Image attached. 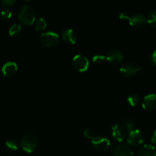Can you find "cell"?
Listing matches in <instances>:
<instances>
[{
	"label": "cell",
	"mask_w": 156,
	"mask_h": 156,
	"mask_svg": "<svg viewBox=\"0 0 156 156\" xmlns=\"http://www.w3.org/2000/svg\"><path fill=\"white\" fill-rule=\"evenodd\" d=\"M73 65L79 72H85L89 66V60L83 55L76 54L73 58Z\"/></svg>",
	"instance_id": "7"
},
{
	"label": "cell",
	"mask_w": 156,
	"mask_h": 156,
	"mask_svg": "<svg viewBox=\"0 0 156 156\" xmlns=\"http://www.w3.org/2000/svg\"><path fill=\"white\" fill-rule=\"evenodd\" d=\"M150 62H152V65L156 66V50H154L150 55Z\"/></svg>",
	"instance_id": "26"
},
{
	"label": "cell",
	"mask_w": 156,
	"mask_h": 156,
	"mask_svg": "<svg viewBox=\"0 0 156 156\" xmlns=\"http://www.w3.org/2000/svg\"><path fill=\"white\" fill-rule=\"evenodd\" d=\"M146 21L152 27H156V11H150L148 13Z\"/></svg>",
	"instance_id": "17"
},
{
	"label": "cell",
	"mask_w": 156,
	"mask_h": 156,
	"mask_svg": "<svg viewBox=\"0 0 156 156\" xmlns=\"http://www.w3.org/2000/svg\"><path fill=\"white\" fill-rule=\"evenodd\" d=\"M62 37L64 41L69 44H75L77 41V36L73 29L66 27L62 32Z\"/></svg>",
	"instance_id": "14"
},
{
	"label": "cell",
	"mask_w": 156,
	"mask_h": 156,
	"mask_svg": "<svg viewBox=\"0 0 156 156\" xmlns=\"http://www.w3.org/2000/svg\"><path fill=\"white\" fill-rule=\"evenodd\" d=\"M106 59L113 65H118L123 60V53L120 50H116V49H112L110 50L106 54Z\"/></svg>",
	"instance_id": "8"
},
{
	"label": "cell",
	"mask_w": 156,
	"mask_h": 156,
	"mask_svg": "<svg viewBox=\"0 0 156 156\" xmlns=\"http://www.w3.org/2000/svg\"><path fill=\"white\" fill-rule=\"evenodd\" d=\"M142 106L146 111H153L156 110V94H149L146 95L143 99Z\"/></svg>",
	"instance_id": "11"
},
{
	"label": "cell",
	"mask_w": 156,
	"mask_h": 156,
	"mask_svg": "<svg viewBox=\"0 0 156 156\" xmlns=\"http://www.w3.org/2000/svg\"><path fill=\"white\" fill-rule=\"evenodd\" d=\"M91 144L94 149L98 152H105L108 150L111 146V143L109 139L105 136H98L91 140Z\"/></svg>",
	"instance_id": "5"
},
{
	"label": "cell",
	"mask_w": 156,
	"mask_h": 156,
	"mask_svg": "<svg viewBox=\"0 0 156 156\" xmlns=\"http://www.w3.org/2000/svg\"><path fill=\"white\" fill-rule=\"evenodd\" d=\"M114 156H133V151L128 145L120 143L114 149Z\"/></svg>",
	"instance_id": "13"
},
{
	"label": "cell",
	"mask_w": 156,
	"mask_h": 156,
	"mask_svg": "<svg viewBox=\"0 0 156 156\" xmlns=\"http://www.w3.org/2000/svg\"><path fill=\"white\" fill-rule=\"evenodd\" d=\"M123 126H124L125 129H126V131H129V132H131L133 129H135V123L133 120H129V119H126V120H123Z\"/></svg>",
	"instance_id": "20"
},
{
	"label": "cell",
	"mask_w": 156,
	"mask_h": 156,
	"mask_svg": "<svg viewBox=\"0 0 156 156\" xmlns=\"http://www.w3.org/2000/svg\"><path fill=\"white\" fill-rule=\"evenodd\" d=\"M120 18L121 19H126L129 21V24L136 28H142L144 27L146 24V18L142 14H135L131 16L128 15L127 14L122 12L120 14Z\"/></svg>",
	"instance_id": "2"
},
{
	"label": "cell",
	"mask_w": 156,
	"mask_h": 156,
	"mask_svg": "<svg viewBox=\"0 0 156 156\" xmlns=\"http://www.w3.org/2000/svg\"><path fill=\"white\" fill-rule=\"evenodd\" d=\"M140 96L137 94H136V93H131L127 98L128 103L133 107L136 106V105L140 103Z\"/></svg>",
	"instance_id": "16"
},
{
	"label": "cell",
	"mask_w": 156,
	"mask_h": 156,
	"mask_svg": "<svg viewBox=\"0 0 156 156\" xmlns=\"http://www.w3.org/2000/svg\"><path fill=\"white\" fill-rule=\"evenodd\" d=\"M5 146L9 150L12 151H16L18 149V145L16 141L13 140H9L6 141Z\"/></svg>",
	"instance_id": "21"
},
{
	"label": "cell",
	"mask_w": 156,
	"mask_h": 156,
	"mask_svg": "<svg viewBox=\"0 0 156 156\" xmlns=\"http://www.w3.org/2000/svg\"><path fill=\"white\" fill-rule=\"evenodd\" d=\"M137 156H156V149L152 145H144L138 150Z\"/></svg>",
	"instance_id": "15"
},
{
	"label": "cell",
	"mask_w": 156,
	"mask_h": 156,
	"mask_svg": "<svg viewBox=\"0 0 156 156\" xmlns=\"http://www.w3.org/2000/svg\"><path fill=\"white\" fill-rule=\"evenodd\" d=\"M18 18L24 24L30 25L34 22L36 18L34 9L28 5L21 6L18 12Z\"/></svg>",
	"instance_id": "1"
},
{
	"label": "cell",
	"mask_w": 156,
	"mask_h": 156,
	"mask_svg": "<svg viewBox=\"0 0 156 156\" xmlns=\"http://www.w3.org/2000/svg\"><path fill=\"white\" fill-rule=\"evenodd\" d=\"M18 71V65L16 62L9 61L2 67V73L5 77H10L15 75Z\"/></svg>",
	"instance_id": "12"
},
{
	"label": "cell",
	"mask_w": 156,
	"mask_h": 156,
	"mask_svg": "<svg viewBox=\"0 0 156 156\" xmlns=\"http://www.w3.org/2000/svg\"><path fill=\"white\" fill-rule=\"evenodd\" d=\"M21 24L15 23V24H13L10 27V28H9V35H11V36H13V35H15L19 33V32L21 31Z\"/></svg>",
	"instance_id": "19"
},
{
	"label": "cell",
	"mask_w": 156,
	"mask_h": 156,
	"mask_svg": "<svg viewBox=\"0 0 156 156\" xmlns=\"http://www.w3.org/2000/svg\"><path fill=\"white\" fill-rule=\"evenodd\" d=\"M140 70H141V67L134 65V64L129 63V62L123 64L120 69V72L122 73V75L126 76V77L134 76Z\"/></svg>",
	"instance_id": "10"
},
{
	"label": "cell",
	"mask_w": 156,
	"mask_h": 156,
	"mask_svg": "<svg viewBox=\"0 0 156 156\" xmlns=\"http://www.w3.org/2000/svg\"><path fill=\"white\" fill-rule=\"evenodd\" d=\"M2 4L4 6H6V7H10V6L13 5L15 3V0H2L1 2Z\"/></svg>",
	"instance_id": "25"
},
{
	"label": "cell",
	"mask_w": 156,
	"mask_h": 156,
	"mask_svg": "<svg viewBox=\"0 0 156 156\" xmlns=\"http://www.w3.org/2000/svg\"><path fill=\"white\" fill-rule=\"evenodd\" d=\"M106 59V56L102 54H94L92 56V61L96 64H101Z\"/></svg>",
	"instance_id": "23"
},
{
	"label": "cell",
	"mask_w": 156,
	"mask_h": 156,
	"mask_svg": "<svg viewBox=\"0 0 156 156\" xmlns=\"http://www.w3.org/2000/svg\"><path fill=\"white\" fill-rule=\"evenodd\" d=\"M84 135H85V137H87V138L91 140L97 136L95 132H94L92 129H91V128H86V129L84 130Z\"/></svg>",
	"instance_id": "22"
},
{
	"label": "cell",
	"mask_w": 156,
	"mask_h": 156,
	"mask_svg": "<svg viewBox=\"0 0 156 156\" xmlns=\"http://www.w3.org/2000/svg\"><path fill=\"white\" fill-rule=\"evenodd\" d=\"M47 21L44 18H39L35 24V29L37 30H43L47 27Z\"/></svg>",
	"instance_id": "18"
},
{
	"label": "cell",
	"mask_w": 156,
	"mask_h": 156,
	"mask_svg": "<svg viewBox=\"0 0 156 156\" xmlns=\"http://www.w3.org/2000/svg\"><path fill=\"white\" fill-rule=\"evenodd\" d=\"M111 133L114 140L118 142H123L126 137V129L123 124L117 123L111 128Z\"/></svg>",
	"instance_id": "9"
},
{
	"label": "cell",
	"mask_w": 156,
	"mask_h": 156,
	"mask_svg": "<svg viewBox=\"0 0 156 156\" xmlns=\"http://www.w3.org/2000/svg\"><path fill=\"white\" fill-rule=\"evenodd\" d=\"M40 41L46 47H53L59 43V36L54 31L43 32L40 34Z\"/></svg>",
	"instance_id": "4"
},
{
	"label": "cell",
	"mask_w": 156,
	"mask_h": 156,
	"mask_svg": "<svg viewBox=\"0 0 156 156\" xmlns=\"http://www.w3.org/2000/svg\"><path fill=\"white\" fill-rule=\"evenodd\" d=\"M12 13L9 9H5L3 10H2L1 13H0V16H1V18L3 20H8L9 18H11L12 17Z\"/></svg>",
	"instance_id": "24"
},
{
	"label": "cell",
	"mask_w": 156,
	"mask_h": 156,
	"mask_svg": "<svg viewBox=\"0 0 156 156\" xmlns=\"http://www.w3.org/2000/svg\"><path fill=\"white\" fill-rule=\"evenodd\" d=\"M151 140H152V143H154V144L156 145V130L153 133V134H152V139H151Z\"/></svg>",
	"instance_id": "27"
},
{
	"label": "cell",
	"mask_w": 156,
	"mask_h": 156,
	"mask_svg": "<svg viewBox=\"0 0 156 156\" xmlns=\"http://www.w3.org/2000/svg\"><path fill=\"white\" fill-rule=\"evenodd\" d=\"M144 141L145 136L140 129H133L129 132V134L127 136V143L133 146H141L144 143Z\"/></svg>",
	"instance_id": "6"
},
{
	"label": "cell",
	"mask_w": 156,
	"mask_h": 156,
	"mask_svg": "<svg viewBox=\"0 0 156 156\" xmlns=\"http://www.w3.org/2000/svg\"><path fill=\"white\" fill-rule=\"evenodd\" d=\"M37 146V140L34 134L26 133L21 138V147L25 152L31 153L36 149Z\"/></svg>",
	"instance_id": "3"
}]
</instances>
